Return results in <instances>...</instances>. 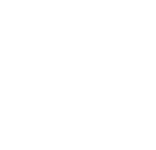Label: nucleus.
Here are the masks:
<instances>
[]
</instances>
